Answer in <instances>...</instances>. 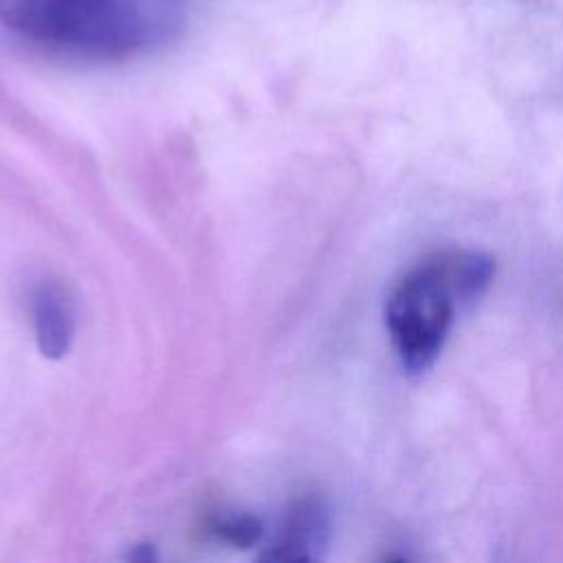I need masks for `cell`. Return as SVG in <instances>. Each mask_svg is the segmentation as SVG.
Here are the masks:
<instances>
[{
  "label": "cell",
  "instance_id": "obj_1",
  "mask_svg": "<svg viewBox=\"0 0 563 563\" xmlns=\"http://www.w3.org/2000/svg\"><path fill=\"white\" fill-rule=\"evenodd\" d=\"M0 24L66 55L123 59L169 40L180 15L176 0H0Z\"/></svg>",
  "mask_w": 563,
  "mask_h": 563
},
{
  "label": "cell",
  "instance_id": "obj_2",
  "mask_svg": "<svg viewBox=\"0 0 563 563\" xmlns=\"http://www.w3.org/2000/svg\"><path fill=\"white\" fill-rule=\"evenodd\" d=\"M493 277L482 253L446 251L409 271L387 299V328L409 369H427L440 354L457 303L477 297Z\"/></svg>",
  "mask_w": 563,
  "mask_h": 563
},
{
  "label": "cell",
  "instance_id": "obj_3",
  "mask_svg": "<svg viewBox=\"0 0 563 563\" xmlns=\"http://www.w3.org/2000/svg\"><path fill=\"white\" fill-rule=\"evenodd\" d=\"M31 321L40 352L48 358H62L77 330L75 301L68 288L57 279H40L31 290Z\"/></svg>",
  "mask_w": 563,
  "mask_h": 563
},
{
  "label": "cell",
  "instance_id": "obj_4",
  "mask_svg": "<svg viewBox=\"0 0 563 563\" xmlns=\"http://www.w3.org/2000/svg\"><path fill=\"white\" fill-rule=\"evenodd\" d=\"M328 510L319 497H301L286 512L266 559H314L328 537Z\"/></svg>",
  "mask_w": 563,
  "mask_h": 563
},
{
  "label": "cell",
  "instance_id": "obj_5",
  "mask_svg": "<svg viewBox=\"0 0 563 563\" xmlns=\"http://www.w3.org/2000/svg\"><path fill=\"white\" fill-rule=\"evenodd\" d=\"M209 530L218 537L224 539L233 545H251L262 537V523L257 517L253 515H238V512H229V515H216L209 523Z\"/></svg>",
  "mask_w": 563,
  "mask_h": 563
}]
</instances>
